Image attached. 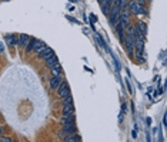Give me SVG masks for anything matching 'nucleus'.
Here are the masks:
<instances>
[{
	"instance_id": "20",
	"label": "nucleus",
	"mask_w": 167,
	"mask_h": 142,
	"mask_svg": "<svg viewBox=\"0 0 167 142\" xmlns=\"http://www.w3.org/2000/svg\"><path fill=\"white\" fill-rule=\"evenodd\" d=\"M4 52V45H3V42H0V53H3Z\"/></svg>"
},
{
	"instance_id": "17",
	"label": "nucleus",
	"mask_w": 167,
	"mask_h": 142,
	"mask_svg": "<svg viewBox=\"0 0 167 142\" xmlns=\"http://www.w3.org/2000/svg\"><path fill=\"white\" fill-rule=\"evenodd\" d=\"M33 45H34V37H30L29 39V42H27V45H26V48H24V50H26V53H30L33 50Z\"/></svg>"
},
{
	"instance_id": "8",
	"label": "nucleus",
	"mask_w": 167,
	"mask_h": 142,
	"mask_svg": "<svg viewBox=\"0 0 167 142\" xmlns=\"http://www.w3.org/2000/svg\"><path fill=\"white\" fill-rule=\"evenodd\" d=\"M64 141H66V142H80V141H81V136H80L77 132H74V134L67 135V136L64 138Z\"/></svg>"
},
{
	"instance_id": "3",
	"label": "nucleus",
	"mask_w": 167,
	"mask_h": 142,
	"mask_svg": "<svg viewBox=\"0 0 167 142\" xmlns=\"http://www.w3.org/2000/svg\"><path fill=\"white\" fill-rule=\"evenodd\" d=\"M140 4H144V3H139L137 0H127V9L130 13H134L137 15L139 13V9H140Z\"/></svg>"
},
{
	"instance_id": "10",
	"label": "nucleus",
	"mask_w": 167,
	"mask_h": 142,
	"mask_svg": "<svg viewBox=\"0 0 167 142\" xmlns=\"http://www.w3.org/2000/svg\"><path fill=\"white\" fill-rule=\"evenodd\" d=\"M50 72H52V76H57V75H62L63 73V69H62V66L59 63H56V65H53V66L50 67Z\"/></svg>"
},
{
	"instance_id": "6",
	"label": "nucleus",
	"mask_w": 167,
	"mask_h": 142,
	"mask_svg": "<svg viewBox=\"0 0 167 142\" xmlns=\"http://www.w3.org/2000/svg\"><path fill=\"white\" fill-rule=\"evenodd\" d=\"M62 129L67 132V135L70 134H74V132H77V125H76V122H72V124H66V125H62Z\"/></svg>"
},
{
	"instance_id": "9",
	"label": "nucleus",
	"mask_w": 167,
	"mask_h": 142,
	"mask_svg": "<svg viewBox=\"0 0 167 142\" xmlns=\"http://www.w3.org/2000/svg\"><path fill=\"white\" fill-rule=\"evenodd\" d=\"M72 122H76V118H74V113L73 115H63L62 121H60V125H66V124H72Z\"/></svg>"
},
{
	"instance_id": "7",
	"label": "nucleus",
	"mask_w": 167,
	"mask_h": 142,
	"mask_svg": "<svg viewBox=\"0 0 167 142\" xmlns=\"http://www.w3.org/2000/svg\"><path fill=\"white\" fill-rule=\"evenodd\" d=\"M111 3H113V0H104V1H102V3H100V6H102V10H103L104 15H109V13H110Z\"/></svg>"
},
{
	"instance_id": "18",
	"label": "nucleus",
	"mask_w": 167,
	"mask_h": 142,
	"mask_svg": "<svg viewBox=\"0 0 167 142\" xmlns=\"http://www.w3.org/2000/svg\"><path fill=\"white\" fill-rule=\"evenodd\" d=\"M66 136H67V132L62 129V131L59 132V138H60V139H63V141H64V138H66Z\"/></svg>"
},
{
	"instance_id": "2",
	"label": "nucleus",
	"mask_w": 167,
	"mask_h": 142,
	"mask_svg": "<svg viewBox=\"0 0 167 142\" xmlns=\"http://www.w3.org/2000/svg\"><path fill=\"white\" fill-rule=\"evenodd\" d=\"M56 91H57V95H59L60 98H63V96H67V95H70V88H69L67 82H64V81H62V83L59 85V88H57Z\"/></svg>"
},
{
	"instance_id": "22",
	"label": "nucleus",
	"mask_w": 167,
	"mask_h": 142,
	"mask_svg": "<svg viewBox=\"0 0 167 142\" xmlns=\"http://www.w3.org/2000/svg\"><path fill=\"white\" fill-rule=\"evenodd\" d=\"M97 1H99V3H102V1H104V0H97Z\"/></svg>"
},
{
	"instance_id": "15",
	"label": "nucleus",
	"mask_w": 167,
	"mask_h": 142,
	"mask_svg": "<svg viewBox=\"0 0 167 142\" xmlns=\"http://www.w3.org/2000/svg\"><path fill=\"white\" fill-rule=\"evenodd\" d=\"M57 63V56L56 55H53V56H50L49 59H46V66L50 69V67L53 66V65H56Z\"/></svg>"
},
{
	"instance_id": "24",
	"label": "nucleus",
	"mask_w": 167,
	"mask_h": 142,
	"mask_svg": "<svg viewBox=\"0 0 167 142\" xmlns=\"http://www.w3.org/2000/svg\"><path fill=\"white\" fill-rule=\"evenodd\" d=\"M6 1H7V0H6Z\"/></svg>"
},
{
	"instance_id": "14",
	"label": "nucleus",
	"mask_w": 167,
	"mask_h": 142,
	"mask_svg": "<svg viewBox=\"0 0 167 142\" xmlns=\"http://www.w3.org/2000/svg\"><path fill=\"white\" fill-rule=\"evenodd\" d=\"M62 113H63V115H73V113H74V108H73V105H66V106H63Z\"/></svg>"
},
{
	"instance_id": "11",
	"label": "nucleus",
	"mask_w": 167,
	"mask_h": 142,
	"mask_svg": "<svg viewBox=\"0 0 167 142\" xmlns=\"http://www.w3.org/2000/svg\"><path fill=\"white\" fill-rule=\"evenodd\" d=\"M15 39H16V36L13 33H9L4 36V42H6L7 46H15Z\"/></svg>"
},
{
	"instance_id": "12",
	"label": "nucleus",
	"mask_w": 167,
	"mask_h": 142,
	"mask_svg": "<svg viewBox=\"0 0 167 142\" xmlns=\"http://www.w3.org/2000/svg\"><path fill=\"white\" fill-rule=\"evenodd\" d=\"M29 39H30V37H29L27 34H20V37H19V46H20V48H26Z\"/></svg>"
},
{
	"instance_id": "16",
	"label": "nucleus",
	"mask_w": 167,
	"mask_h": 142,
	"mask_svg": "<svg viewBox=\"0 0 167 142\" xmlns=\"http://www.w3.org/2000/svg\"><path fill=\"white\" fill-rule=\"evenodd\" d=\"M60 102H62V105L66 106V105H73V98L70 95H67V96H63V98H60Z\"/></svg>"
},
{
	"instance_id": "1",
	"label": "nucleus",
	"mask_w": 167,
	"mask_h": 142,
	"mask_svg": "<svg viewBox=\"0 0 167 142\" xmlns=\"http://www.w3.org/2000/svg\"><path fill=\"white\" fill-rule=\"evenodd\" d=\"M113 6H111V13H110V17H109V22H110V25L114 27L116 23L119 22V17H120V7L119 4H117V1L116 0H113V3H111Z\"/></svg>"
},
{
	"instance_id": "13",
	"label": "nucleus",
	"mask_w": 167,
	"mask_h": 142,
	"mask_svg": "<svg viewBox=\"0 0 167 142\" xmlns=\"http://www.w3.org/2000/svg\"><path fill=\"white\" fill-rule=\"evenodd\" d=\"M44 46H46V45L41 42V40H37V39H34V45H33V50H34V52H40V50L43 49Z\"/></svg>"
},
{
	"instance_id": "23",
	"label": "nucleus",
	"mask_w": 167,
	"mask_h": 142,
	"mask_svg": "<svg viewBox=\"0 0 167 142\" xmlns=\"http://www.w3.org/2000/svg\"><path fill=\"white\" fill-rule=\"evenodd\" d=\"M70 1H74V0H70Z\"/></svg>"
},
{
	"instance_id": "21",
	"label": "nucleus",
	"mask_w": 167,
	"mask_h": 142,
	"mask_svg": "<svg viewBox=\"0 0 167 142\" xmlns=\"http://www.w3.org/2000/svg\"><path fill=\"white\" fill-rule=\"evenodd\" d=\"M3 135H4V128L0 125V136H3Z\"/></svg>"
},
{
	"instance_id": "4",
	"label": "nucleus",
	"mask_w": 167,
	"mask_h": 142,
	"mask_svg": "<svg viewBox=\"0 0 167 142\" xmlns=\"http://www.w3.org/2000/svg\"><path fill=\"white\" fill-rule=\"evenodd\" d=\"M54 55V52L50 49V48H47V46H44L43 49L40 50V52H37V58H40V59H49L50 56H53Z\"/></svg>"
},
{
	"instance_id": "5",
	"label": "nucleus",
	"mask_w": 167,
	"mask_h": 142,
	"mask_svg": "<svg viewBox=\"0 0 167 142\" xmlns=\"http://www.w3.org/2000/svg\"><path fill=\"white\" fill-rule=\"evenodd\" d=\"M62 75H57V76H52V79H50V82H49V86H50V89H53L56 91L57 88H59V85L62 83Z\"/></svg>"
},
{
	"instance_id": "19",
	"label": "nucleus",
	"mask_w": 167,
	"mask_h": 142,
	"mask_svg": "<svg viewBox=\"0 0 167 142\" xmlns=\"http://www.w3.org/2000/svg\"><path fill=\"white\" fill-rule=\"evenodd\" d=\"M0 141L1 142H12V138H9V136H3V138H0Z\"/></svg>"
}]
</instances>
